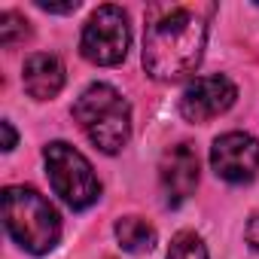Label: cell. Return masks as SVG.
<instances>
[{
  "label": "cell",
  "instance_id": "cell-9",
  "mask_svg": "<svg viewBox=\"0 0 259 259\" xmlns=\"http://www.w3.org/2000/svg\"><path fill=\"white\" fill-rule=\"evenodd\" d=\"M22 82H25V92L37 101H49L55 98L61 89H64V64L55 58V55H31L25 61V70H22Z\"/></svg>",
  "mask_w": 259,
  "mask_h": 259
},
{
  "label": "cell",
  "instance_id": "cell-5",
  "mask_svg": "<svg viewBox=\"0 0 259 259\" xmlns=\"http://www.w3.org/2000/svg\"><path fill=\"white\" fill-rule=\"evenodd\" d=\"M128 43H132L128 16L119 7H98L82 28L79 49L92 64L113 67L128 55Z\"/></svg>",
  "mask_w": 259,
  "mask_h": 259
},
{
  "label": "cell",
  "instance_id": "cell-1",
  "mask_svg": "<svg viewBox=\"0 0 259 259\" xmlns=\"http://www.w3.org/2000/svg\"><path fill=\"white\" fill-rule=\"evenodd\" d=\"M207 22L192 7H156L144 37V67L159 82L192 73L204 55Z\"/></svg>",
  "mask_w": 259,
  "mask_h": 259
},
{
  "label": "cell",
  "instance_id": "cell-14",
  "mask_svg": "<svg viewBox=\"0 0 259 259\" xmlns=\"http://www.w3.org/2000/svg\"><path fill=\"white\" fill-rule=\"evenodd\" d=\"M244 238H247V244L259 253V213L250 217V223H247V229H244Z\"/></svg>",
  "mask_w": 259,
  "mask_h": 259
},
{
  "label": "cell",
  "instance_id": "cell-12",
  "mask_svg": "<svg viewBox=\"0 0 259 259\" xmlns=\"http://www.w3.org/2000/svg\"><path fill=\"white\" fill-rule=\"evenodd\" d=\"M22 37H28V22L22 16H16V13H4V16H0V43L13 46Z\"/></svg>",
  "mask_w": 259,
  "mask_h": 259
},
{
  "label": "cell",
  "instance_id": "cell-15",
  "mask_svg": "<svg viewBox=\"0 0 259 259\" xmlns=\"http://www.w3.org/2000/svg\"><path fill=\"white\" fill-rule=\"evenodd\" d=\"M0 128H4V150L10 153L16 147V132H13V125L10 122H0Z\"/></svg>",
  "mask_w": 259,
  "mask_h": 259
},
{
  "label": "cell",
  "instance_id": "cell-7",
  "mask_svg": "<svg viewBox=\"0 0 259 259\" xmlns=\"http://www.w3.org/2000/svg\"><path fill=\"white\" fill-rule=\"evenodd\" d=\"M238 98V89L226 76H198L180 95V116L186 122H210L226 113Z\"/></svg>",
  "mask_w": 259,
  "mask_h": 259
},
{
  "label": "cell",
  "instance_id": "cell-6",
  "mask_svg": "<svg viewBox=\"0 0 259 259\" xmlns=\"http://www.w3.org/2000/svg\"><path fill=\"white\" fill-rule=\"evenodd\" d=\"M210 165L220 180L229 183H247L259 171V141L244 132H229L213 141L210 147Z\"/></svg>",
  "mask_w": 259,
  "mask_h": 259
},
{
  "label": "cell",
  "instance_id": "cell-8",
  "mask_svg": "<svg viewBox=\"0 0 259 259\" xmlns=\"http://www.w3.org/2000/svg\"><path fill=\"white\" fill-rule=\"evenodd\" d=\"M159 180H162V192H165V201L171 207L183 204L195 186H198V156L189 144H177L171 147L165 156H162V165H159Z\"/></svg>",
  "mask_w": 259,
  "mask_h": 259
},
{
  "label": "cell",
  "instance_id": "cell-3",
  "mask_svg": "<svg viewBox=\"0 0 259 259\" xmlns=\"http://www.w3.org/2000/svg\"><path fill=\"white\" fill-rule=\"evenodd\" d=\"M73 119L79 122L85 138L107 156L119 153L132 138V107L107 82H95L76 98Z\"/></svg>",
  "mask_w": 259,
  "mask_h": 259
},
{
  "label": "cell",
  "instance_id": "cell-11",
  "mask_svg": "<svg viewBox=\"0 0 259 259\" xmlns=\"http://www.w3.org/2000/svg\"><path fill=\"white\" fill-rule=\"evenodd\" d=\"M168 259H210V256H207L204 241H201L195 232H180V235L171 241Z\"/></svg>",
  "mask_w": 259,
  "mask_h": 259
},
{
  "label": "cell",
  "instance_id": "cell-13",
  "mask_svg": "<svg viewBox=\"0 0 259 259\" xmlns=\"http://www.w3.org/2000/svg\"><path fill=\"white\" fill-rule=\"evenodd\" d=\"M37 7L43 13H76L79 10V0H67V4H46V0H37Z\"/></svg>",
  "mask_w": 259,
  "mask_h": 259
},
{
  "label": "cell",
  "instance_id": "cell-2",
  "mask_svg": "<svg viewBox=\"0 0 259 259\" xmlns=\"http://www.w3.org/2000/svg\"><path fill=\"white\" fill-rule=\"evenodd\" d=\"M4 223L13 241L34 253L43 256L55 250L61 238V217L58 210L31 186H7L4 189Z\"/></svg>",
  "mask_w": 259,
  "mask_h": 259
},
{
  "label": "cell",
  "instance_id": "cell-4",
  "mask_svg": "<svg viewBox=\"0 0 259 259\" xmlns=\"http://www.w3.org/2000/svg\"><path fill=\"white\" fill-rule=\"evenodd\" d=\"M46 174H49L55 195H61L73 210L92 207L101 195V183L89 159L64 141H55L46 147Z\"/></svg>",
  "mask_w": 259,
  "mask_h": 259
},
{
  "label": "cell",
  "instance_id": "cell-10",
  "mask_svg": "<svg viewBox=\"0 0 259 259\" xmlns=\"http://www.w3.org/2000/svg\"><path fill=\"white\" fill-rule=\"evenodd\" d=\"M116 238L119 247L128 253H150L156 244V229L141 217H122L116 223Z\"/></svg>",
  "mask_w": 259,
  "mask_h": 259
}]
</instances>
